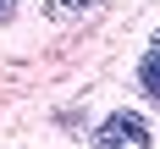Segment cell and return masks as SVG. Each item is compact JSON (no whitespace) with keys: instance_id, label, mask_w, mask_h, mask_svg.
Returning <instances> with one entry per match:
<instances>
[{"instance_id":"1","label":"cell","mask_w":160,"mask_h":149,"mask_svg":"<svg viewBox=\"0 0 160 149\" xmlns=\"http://www.w3.org/2000/svg\"><path fill=\"white\" fill-rule=\"evenodd\" d=\"M149 144H155V132L138 111H111L94 127V149H149Z\"/></svg>"},{"instance_id":"2","label":"cell","mask_w":160,"mask_h":149,"mask_svg":"<svg viewBox=\"0 0 160 149\" xmlns=\"http://www.w3.org/2000/svg\"><path fill=\"white\" fill-rule=\"evenodd\" d=\"M138 88L149 99H160V33H155V44H149V55L138 61Z\"/></svg>"},{"instance_id":"3","label":"cell","mask_w":160,"mask_h":149,"mask_svg":"<svg viewBox=\"0 0 160 149\" xmlns=\"http://www.w3.org/2000/svg\"><path fill=\"white\" fill-rule=\"evenodd\" d=\"M99 0H44V11L55 17V22H72V17H88Z\"/></svg>"},{"instance_id":"4","label":"cell","mask_w":160,"mask_h":149,"mask_svg":"<svg viewBox=\"0 0 160 149\" xmlns=\"http://www.w3.org/2000/svg\"><path fill=\"white\" fill-rule=\"evenodd\" d=\"M11 17H17V0H0V28H6Z\"/></svg>"}]
</instances>
